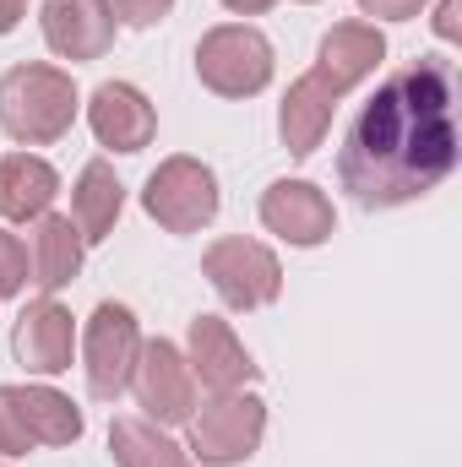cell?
<instances>
[{
    "label": "cell",
    "mask_w": 462,
    "mask_h": 467,
    "mask_svg": "<svg viewBox=\"0 0 462 467\" xmlns=\"http://www.w3.org/2000/svg\"><path fill=\"white\" fill-rule=\"evenodd\" d=\"M202 277L213 283V294L229 305V310H267L278 294H283V266L278 255L261 244V239H213L207 255H202Z\"/></svg>",
    "instance_id": "8992f818"
},
{
    "label": "cell",
    "mask_w": 462,
    "mask_h": 467,
    "mask_svg": "<svg viewBox=\"0 0 462 467\" xmlns=\"http://www.w3.org/2000/svg\"><path fill=\"white\" fill-rule=\"evenodd\" d=\"M55 191H60V174L38 152H5L0 158V218L5 223H33L38 213H49Z\"/></svg>",
    "instance_id": "ac0fdd59"
},
{
    "label": "cell",
    "mask_w": 462,
    "mask_h": 467,
    "mask_svg": "<svg viewBox=\"0 0 462 467\" xmlns=\"http://www.w3.org/2000/svg\"><path fill=\"white\" fill-rule=\"evenodd\" d=\"M462 0H441V5H436V33H441V38H446V44H452V38H457L462 33Z\"/></svg>",
    "instance_id": "d4e9b609"
},
{
    "label": "cell",
    "mask_w": 462,
    "mask_h": 467,
    "mask_svg": "<svg viewBox=\"0 0 462 467\" xmlns=\"http://www.w3.org/2000/svg\"><path fill=\"white\" fill-rule=\"evenodd\" d=\"M261 223H267V234H278L294 250H316V244L332 239L338 213H332V196L321 185H310V180H272L261 191Z\"/></svg>",
    "instance_id": "9c48e42d"
},
{
    "label": "cell",
    "mask_w": 462,
    "mask_h": 467,
    "mask_svg": "<svg viewBox=\"0 0 462 467\" xmlns=\"http://www.w3.org/2000/svg\"><path fill=\"white\" fill-rule=\"evenodd\" d=\"M267 435V402L256 391H218L191 413V457L202 467H239Z\"/></svg>",
    "instance_id": "5b68a950"
},
{
    "label": "cell",
    "mask_w": 462,
    "mask_h": 467,
    "mask_svg": "<svg viewBox=\"0 0 462 467\" xmlns=\"http://www.w3.org/2000/svg\"><path fill=\"white\" fill-rule=\"evenodd\" d=\"M82 348H88V364H82V369H88V397L115 402L120 391L131 386V369H136V353H142V327H136L131 305L104 299V305L88 316Z\"/></svg>",
    "instance_id": "ba28073f"
},
{
    "label": "cell",
    "mask_w": 462,
    "mask_h": 467,
    "mask_svg": "<svg viewBox=\"0 0 462 467\" xmlns=\"http://www.w3.org/2000/svg\"><path fill=\"white\" fill-rule=\"evenodd\" d=\"M71 348H77V321H71V310H66L55 294L33 299V305L16 316V327H11V353H16V364L33 369V375H60V369H71Z\"/></svg>",
    "instance_id": "30bf717a"
},
{
    "label": "cell",
    "mask_w": 462,
    "mask_h": 467,
    "mask_svg": "<svg viewBox=\"0 0 462 467\" xmlns=\"http://www.w3.org/2000/svg\"><path fill=\"white\" fill-rule=\"evenodd\" d=\"M457 158V66L446 55H419L414 66L392 71L353 115L338 180L364 213H392L430 196Z\"/></svg>",
    "instance_id": "6da1fadb"
},
{
    "label": "cell",
    "mask_w": 462,
    "mask_h": 467,
    "mask_svg": "<svg viewBox=\"0 0 462 467\" xmlns=\"http://www.w3.org/2000/svg\"><path fill=\"white\" fill-rule=\"evenodd\" d=\"M104 5L115 11L120 27H158L174 11V0H104Z\"/></svg>",
    "instance_id": "603a6c76"
},
{
    "label": "cell",
    "mask_w": 462,
    "mask_h": 467,
    "mask_svg": "<svg viewBox=\"0 0 462 467\" xmlns=\"http://www.w3.org/2000/svg\"><path fill=\"white\" fill-rule=\"evenodd\" d=\"M196 77L218 99H256L272 82V44L250 22H224L207 27L196 44Z\"/></svg>",
    "instance_id": "277c9868"
},
{
    "label": "cell",
    "mask_w": 462,
    "mask_h": 467,
    "mask_svg": "<svg viewBox=\"0 0 462 467\" xmlns=\"http://www.w3.org/2000/svg\"><path fill=\"white\" fill-rule=\"evenodd\" d=\"M142 207H147V218L163 234H202L218 218V174L202 158L174 152V158H163L147 174Z\"/></svg>",
    "instance_id": "3957f363"
},
{
    "label": "cell",
    "mask_w": 462,
    "mask_h": 467,
    "mask_svg": "<svg viewBox=\"0 0 462 467\" xmlns=\"http://www.w3.org/2000/svg\"><path fill=\"white\" fill-rule=\"evenodd\" d=\"M131 391H136L142 419H152L158 430H169V424H191V413H196V375H191L185 353L174 348L169 337L142 343L136 369H131Z\"/></svg>",
    "instance_id": "52a82bcc"
},
{
    "label": "cell",
    "mask_w": 462,
    "mask_h": 467,
    "mask_svg": "<svg viewBox=\"0 0 462 467\" xmlns=\"http://www.w3.org/2000/svg\"><path fill=\"white\" fill-rule=\"evenodd\" d=\"M38 22H44V44L60 60H104L120 33L115 11L104 0H44Z\"/></svg>",
    "instance_id": "8fae6325"
},
{
    "label": "cell",
    "mask_w": 462,
    "mask_h": 467,
    "mask_svg": "<svg viewBox=\"0 0 462 467\" xmlns=\"http://www.w3.org/2000/svg\"><path fill=\"white\" fill-rule=\"evenodd\" d=\"M0 467H5V462H0Z\"/></svg>",
    "instance_id": "f1b7e54d"
},
{
    "label": "cell",
    "mask_w": 462,
    "mask_h": 467,
    "mask_svg": "<svg viewBox=\"0 0 462 467\" xmlns=\"http://www.w3.org/2000/svg\"><path fill=\"white\" fill-rule=\"evenodd\" d=\"M224 5H229L234 16H261V11H272L278 0H224Z\"/></svg>",
    "instance_id": "4316f807"
},
{
    "label": "cell",
    "mask_w": 462,
    "mask_h": 467,
    "mask_svg": "<svg viewBox=\"0 0 462 467\" xmlns=\"http://www.w3.org/2000/svg\"><path fill=\"white\" fill-rule=\"evenodd\" d=\"M185 364H191V375H196L213 397H218V391H245V386L256 380V364H250L245 343L234 337V327L224 316H196V321H191Z\"/></svg>",
    "instance_id": "7c38bea8"
},
{
    "label": "cell",
    "mask_w": 462,
    "mask_h": 467,
    "mask_svg": "<svg viewBox=\"0 0 462 467\" xmlns=\"http://www.w3.org/2000/svg\"><path fill=\"white\" fill-rule=\"evenodd\" d=\"M338 104H343V93L310 66V71L283 93V104H278V136H283V147H289L294 158H310V152L327 141Z\"/></svg>",
    "instance_id": "5bb4252c"
},
{
    "label": "cell",
    "mask_w": 462,
    "mask_h": 467,
    "mask_svg": "<svg viewBox=\"0 0 462 467\" xmlns=\"http://www.w3.org/2000/svg\"><path fill=\"white\" fill-rule=\"evenodd\" d=\"M27 288V244L0 229V299H16Z\"/></svg>",
    "instance_id": "7402d4cb"
},
{
    "label": "cell",
    "mask_w": 462,
    "mask_h": 467,
    "mask_svg": "<svg viewBox=\"0 0 462 467\" xmlns=\"http://www.w3.org/2000/svg\"><path fill=\"white\" fill-rule=\"evenodd\" d=\"M16 408H22V424H27L33 446L82 441V408L71 397H60L55 386H16Z\"/></svg>",
    "instance_id": "ffe728a7"
},
{
    "label": "cell",
    "mask_w": 462,
    "mask_h": 467,
    "mask_svg": "<svg viewBox=\"0 0 462 467\" xmlns=\"http://www.w3.org/2000/svg\"><path fill=\"white\" fill-rule=\"evenodd\" d=\"M381 60H386V38H381L375 22H338V27L321 33V49H316V71L338 93L359 88L364 77H375Z\"/></svg>",
    "instance_id": "2e32d148"
},
{
    "label": "cell",
    "mask_w": 462,
    "mask_h": 467,
    "mask_svg": "<svg viewBox=\"0 0 462 467\" xmlns=\"http://www.w3.org/2000/svg\"><path fill=\"white\" fill-rule=\"evenodd\" d=\"M27 451H33V435L16 408V386H0V457H27Z\"/></svg>",
    "instance_id": "44dd1931"
},
{
    "label": "cell",
    "mask_w": 462,
    "mask_h": 467,
    "mask_svg": "<svg viewBox=\"0 0 462 467\" xmlns=\"http://www.w3.org/2000/svg\"><path fill=\"white\" fill-rule=\"evenodd\" d=\"M359 11L375 16V22H408V16L425 11V0H359Z\"/></svg>",
    "instance_id": "cb8c5ba5"
},
{
    "label": "cell",
    "mask_w": 462,
    "mask_h": 467,
    "mask_svg": "<svg viewBox=\"0 0 462 467\" xmlns=\"http://www.w3.org/2000/svg\"><path fill=\"white\" fill-rule=\"evenodd\" d=\"M77 82L60 66L27 60L0 77V130L22 147H49L77 125Z\"/></svg>",
    "instance_id": "7a4b0ae2"
},
{
    "label": "cell",
    "mask_w": 462,
    "mask_h": 467,
    "mask_svg": "<svg viewBox=\"0 0 462 467\" xmlns=\"http://www.w3.org/2000/svg\"><path fill=\"white\" fill-rule=\"evenodd\" d=\"M88 125H93L99 147H110V152H142V147H152V136H158V109L147 104L142 88H131V82H104V88L93 93V104H88Z\"/></svg>",
    "instance_id": "4fadbf2b"
},
{
    "label": "cell",
    "mask_w": 462,
    "mask_h": 467,
    "mask_svg": "<svg viewBox=\"0 0 462 467\" xmlns=\"http://www.w3.org/2000/svg\"><path fill=\"white\" fill-rule=\"evenodd\" d=\"M305 5H316V0H305Z\"/></svg>",
    "instance_id": "83f0119b"
},
{
    "label": "cell",
    "mask_w": 462,
    "mask_h": 467,
    "mask_svg": "<svg viewBox=\"0 0 462 467\" xmlns=\"http://www.w3.org/2000/svg\"><path fill=\"white\" fill-rule=\"evenodd\" d=\"M120 207H125V185L115 180V163H104V158H93L82 174H77V185H71V223L82 234V244H104L120 223Z\"/></svg>",
    "instance_id": "e0dca14e"
},
{
    "label": "cell",
    "mask_w": 462,
    "mask_h": 467,
    "mask_svg": "<svg viewBox=\"0 0 462 467\" xmlns=\"http://www.w3.org/2000/svg\"><path fill=\"white\" fill-rule=\"evenodd\" d=\"M22 11H27V0H0V33H11L22 22Z\"/></svg>",
    "instance_id": "484cf974"
},
{
    "label": "cell",
    "mask_w": 462,
    "mask_h": 467,
    "mask_svg": "<svg viewBox=\"0 0 462 467\" xmlns=\"http://www.w3.org/2000/svg\"><path fill=\"white\" fill-rule=\"evenodd\" d=\"M110 457L115 467H191V451L163 435L152 419H136V413H120L110 424Z\"/></svg>",
    "instance_id": "d6986e66"
},
{
    "label": "cell",
    "mask_w": 462,
    "mask_h": 467,
    "mask_svg": "<svg viewBox=\"0 0 462 467\" xmlns=\"http://www.w3.org/2000/svg\"><path fill=\"white\" fill-rule=\"evenodd\" d=\"M82 250L88 244L66 213H38L27 234V283H38V294H60L66 283H77Z\"/></svg>",
    "instance_id": "9a60e30c"
}]
</instances>
